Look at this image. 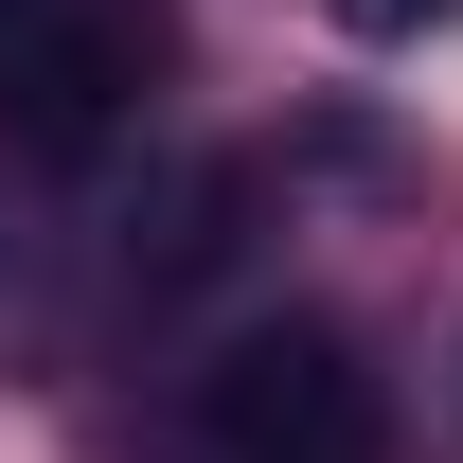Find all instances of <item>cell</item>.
I'll return each mask as SVG.
<instances>
[{
	"mask_svg": "<svg viewBox=\"0 0 463 463\" xmlns=\"http://www.w3.org/2000/svg\"><path fill=\"white\" fill-rule=\"evenodd\" d=\"M196 463H392V410L339 321H250L196 374Z\"/></svg>",
	"mask_w": 463,
	"mask_h": 463,
	"instance_id": "cell-1",
	"label": "cell"
},
{
	"mask_svg": "<svg viewBox=\"0 0 463 463\" xmlns=\"http://www.w3.org/2000/svg\"><path fill=\"white\" fill-rule=\"evenodd\" d=\"M356 36H428V18H446V0H339Z\"/></svg>",
	"mask_w": 463,
	"mask_h": 463,
	"instance_id": "cell-2",
	"label": "cell"
}]
</instances>
